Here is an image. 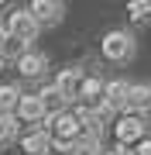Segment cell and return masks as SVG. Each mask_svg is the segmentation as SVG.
Here are the masks:
<instances>
[{"label":"cell","instance_id":"obj_18","mask_svg":"<svg viewBox=\"0 0 151 155\" xmlns=\"http://www.w3.org/2000/svg\"><path fill=\"white\" fill-rule=\"evenodd\" d=\"M134 155H151V138H141L137 141V152Z\"/></svg>","mask_w":151,"mask_h":155},{"label":"cell","instance_id":"obj_21","mask_svg":"<svg viewBox=\"0 0 151 155\" xmlns=\"http://www.w3.org/2000/svg\"><path fill=\"white\" fill-rule=\"evenodd\" d=\"M0 66H4V59H0Z\"/></svg>","mask_w":151,"mask_h":155},{"label":"cell","instance_id":"obj_10","mask_svg":"<svg viewBox=\"0 0 151 155\" xmlns=\"http://www.w3.org/2000/svg\"><path fill=\"white\" fill-rule=\"evenodd\" d=\"M76 97H83L86 100V107H96L100 104V97H103V83L96 76H83V83H79V93Z\"/></svg>","mask_w":151,"mask_h":155},{"label":"cell","instance_id":"obj_11","mask_svg":"<svg viewBox=\"0 0 151 155\" xmlns=\"http://www.w3.org/2000/svg\"><path fill=\"white\" fill-rule=\"evenodd\" d=\"M14 110H17V117H21V121H45V110H41L38 97H21Z\"/></svg>","mask_w":151,"mask_h":155},{"label":"cell","instance_id":"obj_9","mask_svg":"<svg viewBox=\"0 0 151 155\" xmlns=\"http://www.w3.org/2000/svg\"><path fill=\"white\" fill-rule=\"evenodd\" d=\"M45 66H48V59L38 55V52H24V55L17 59V72H21V76H28V79L41 76V69H45Z\"/></svg>","mask_w":151,"mask_h":155},{"label":"cell","instance_id":"obj_1","mask_svg":"<svg viewBox=\"0 0 151 155\" xmlns=\"http://www.w3.org/2000/svg\"><path fill=\"white\" fill-rule=\"evenodd\" d=\"M4 31H7V38H17V41H24V45H31L34 38H38V21L28 14V11H14V14H7V24H4Z\"/></svg>","mask_w":151,"mask_h":155},{"label":"cell","instance_id":"obj_2","mask_svg":"<svg viewBox=\"0 0 151 155\" xmlns=\"http://www.w3.org/2000/svg\"><path fill=\"white\" fill-rule=\"evenodd\" d=\"M100 52L110 62H127L134 55V38H131L127 31H106L103 41H100Z\"/></svg>","mask_w":151,"mask_h":155},{"label":"cell","instance_id":"obj_5","mask_svg":"<svg viewBox=\"0 0 151 155\" xmlns=\"http://www.w3.org/2000/svg\"><path fill=\"white\" fill-rule=\"evenodd\" d=\"M113 131H117V141L127 148V145H134V141L144 138V117H137V114H124Z\"/></svg>","mask_w":151,"mask_h":155},{"label":"cell","instance_id":"obj_14","mask_svg":"<svg viewBox=\"0 0 151 155\" xmlns=\"http://www.w3.org/2000/svg\"><path fill=\"white\" fill-rule=\"evenodd\" d=\"M24 93L17 86H0V114H14V107H17V100H21Z\"/></svg>","mask_w":151,"mask_h":155},{"label":"cell","instance_id":"obj_19","mask_svg":"<svg viewBox=\"0 0 151 155\" xmlns=\"http://www.w3.org/2000/svg\"><path fill=\"white\" fill-rule=\"evenodd\" d=\"M4 45H7V31H4V24H0V52H4Z\"/></svg>","mask_w":151,"mask_h":155},{"label":"cell","instance_id":"obj_4","mask_svg":"<svg viewBox=\"0 0 151 155\" xmlns=\"http://www.w3.org/2000/svg\"><path fill=\"white\" fill-rule=\"evenodd\" d=\"M124 110L131 114H148L151 110V83H127V97H124Z\"/></svg>","mask_w":151,"mask_h":155},{"label":"cell","instance_id":"obj_17","mask_svg":"<svg viewBox=\"0 0 151 155\" xmlns=\"http://www.w3.org/2000/svg\"><path fill=\"white\" fill-rule=\"evenodd\" d=\"M24 52H28V45H24V41H17V38H7L4 52H0V59H4V55H14V59H21Z\"/></svg>","mask_w":151,"mask_h":155},{"label":"cell","instance_id":"obj_3","mask_svg":"<svg viewBox=\"0 0 151 155\" xmlns=\"http://www.w3.org/2000/svg\"><path fill=\"white\" fill-rule=\"evenodd\" d=\"M28 14L38 21V28L45 24V28H55L62 24V17H65V4H58V0H34L28 7Z\"/></svg>","mask_w":151,"mask_h":155},{"label":"cell","instance_id":"obj_20","mask_svg":"<svg viewBox=\"0 0 151 155\" xmlns=\"http://www.w3.org/2000/svg\"><path fill=\"white\" fill-rule=\"evenodd\" d=\"M100 155H120V152H100Z\"/></svg>","mask_w":151,"mask_h":155},{"label":"cell","instance_id":"obj_13","mask_svg":"<svg viewBox=\"0 0 151 155\" xmlns=\"http://www.w3.org/2000/svg\"><path fill=\"white\" fill-rule=\"evenodd\" d=\"M100 138H90V134H83V138L72 141V148H69V155H100Z\"/></svg>","mask_w":151,"mask_h":155},{"label":"cell","instance_id":"obj_15","mask_svg":"<svg viewBox=\"0 0 151 155\" xmlns=\"http://www.w3.org/2000/svg\"><path fill=\"white\" fill-rule=\"evenodd\" d=\"M14 134H17V117L14 114H0V145L11 141Z\"/></svg>","mask_w":151,"mask_h":155},{"label":"cell","instance_id":"obj_12","mask_svg":"<svg viewBox=\"0 0 151 155\" xmlns=\"http://www.w3.org/2000/svg\"><path fill=\"white\" fill-rule=\"evenodd\" d=\"M21 148L28 152V155H45L52 148V134L48 131H34V134H28V138L21 141Z\"/></svg>","mask_w":151,"mask_h":155},{"label":"cell","instance_id":"obj_16","mask_svg":"<svg viewBox=\"0 0 151 155\" xmlns=\"http://www.w3.org/2000/svg\"><path fill=\"white\" fill-rule=\"evenodd\" d=\"M127 14L134 17V21H148V17H151V0H131Z\"/></svg>","mask_w":151,"mask_h":155},{"label":"cell","instance_id":"obj_7","mask_svg":"<svg viewBox=\"0 0 151 155\" xmlns=\"http://www.w3.org/2000/svg\"><path fill=\"white\" fill-rule=\"evenodd\" d=\"M124 97H127V83H124V79H110V83H103L100 104L110 107V110H120V107H124Z\"/></svg>","mask_w":151,"mask_h":155},{"label":"cell","instance_id":"obj_6","mask_svg":"<svg viewBox=\"0 0 151 155\" xmlns=\"http://www.w3.org/2000/svg\"><path fill=\"white\" fill-rule=\"evenodd\" d=\"M79 83H83V69H79V66H69V69H62L58 76H55V83H52V86L69 100V97L79 93Z\"/></svg>","mask_w":151,"mask_h":155},{"label":"cell","instance_id":"obj_8","mask_svg":"<svg viewBox=\"0 0 151 155\" xmlns=\"http://www.w3.org/2000/svg\"><path fill=\"white\" fill-rule=\"evenodd\" d=\"M38 104H41V110H45V117H55V114L65 110V104H69V100L62 97L55 86H45V90L38 93Z\"/></svg>","mask_w":151,"mask_h":155}]
</instances>
